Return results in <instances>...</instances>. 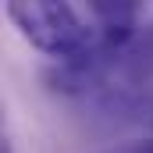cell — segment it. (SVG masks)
<instances>
[{"label": "cell", "mask_w": 153, "mask_h": 153, "mask_svg": "<svg viewBox=\"0 0 153 153\" xmlns=\"http://www.w3.org/2000/svg\"><path fill=\"white\" fill-rule=\"evenodd\" d=\"M7 22L32 50L57 64L78 61L96 50V29H89L71 0H4Z\"/></svg>", "instance_id": "obj_1"}, {"label": "cell", "mask_w": 153, "mask_h": 153, "mask_svg": "<svg viewBox=\"0 0 153 153\" xmlns=\"http://www.w3.org/2000/svg\"><path fill=\"white\" fill-rule=\"evenodd\" d=\"M96 22V36L103 39L107 50H121L128 39L135 36V18H139V7L143 0H82Z\"/></svg>", "instance_id": "obj_2"}, {"label": "cell", "mask_w": 153, "mask_h": 153, "mask_svg": "<svg viewBox=\"0 0 153 153\" xmlns=\"http://www.w3.org/2000/svg\"><path fill=\"white\" fill-rule=\"evenodd\" d=\"M107 153H153V139H128V143H117Z\"/></svg>", "instance_id": "obj_3"}, {"label": "cell", "mask_w": 153, "mask_h": 153, "mask_svg": "<svg viewBox=\"0 0 153 153\" xmlns=\"http://www.w3.org/2000/svg\"><path fill=\"white\" fill-rule=\"evenodd\" d=\"M0 153H14V150H11V143H7V135H0Z\"/></svg>", "instance_id": "obj_4"}]
</instances>
